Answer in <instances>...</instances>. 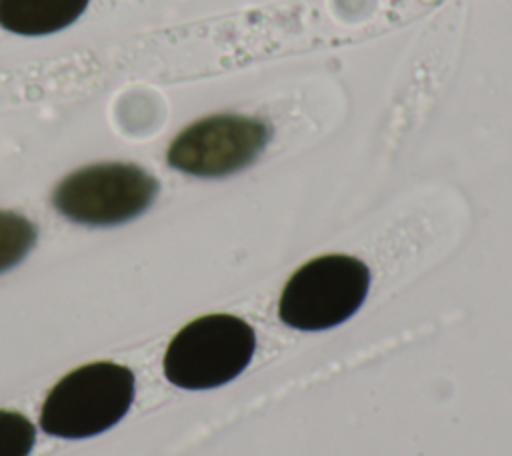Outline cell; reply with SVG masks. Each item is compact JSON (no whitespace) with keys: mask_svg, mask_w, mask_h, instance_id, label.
Returning <instances> with one entry per match:
<instances>
[{"mask_svg":"<svg viewBox=\"0 0 512 456\" xmlns=\"http://www.w3.org/2000/svg\"><path fill=\"white\" fill-rule=\"evenodd\" d=\"M134 400V374L116 362H90L62 376L48 392L40 426L58 438H88L118 424Z\"/></svg>","mask_w":512,"mask_h":456,"instance_id":"6da1fadb","label":"cell"},{"mask_svg":"<svg viewBox=\"0 0 512 456\" xmlns=\"http://www.w3.org/2000/svg\"><path fill=\"white\" fill-rule=\"evenodd\" d=\"M38 228L26 216L0 210V274L20 264L34 248Z\"/></svg>","mask_w":512,"mask_h":456,"instance_id":"52a82bcc","label":"cell"},{"mask_svg":"<svg viewBox=\"0 0 512 456\" xmlns=\"http://www.w3.org/2000/svg\"><path fill=\"white\" fill-rule=\"evenodd\" d=\"M270 128L240 114H214L186 126L168 146L172 168L198 176L222 178L250 166L264 150Z\"/></svg>","mask_w":512,"mask_h":456,"instance_id":"5b68a950","label":"cell"},{"mask_svg":"<svg viewBox=\"0 0 512 456\" xmlns=\"http://www.w3.org/2000/svg\"><path fill=\"white\" fill-rule=\"evenodd\" d=\"M368 286L370 270L362 260L344 254L318 256L290 276L280 294L278 316L296 330H326L362 306Z\"/></svg>","mask_w":512,"mask_h":456,"instance_id":"3957f363","label":"cell"},{"mask_svg":"<svg viewBox=\"0 0 512 456\" xmlns=\"http://www.w3.org/2000/svg\"><path fill=\"white\" fill-rule=\"evenodd\" d=\"M90 0H0V26L22 36L64 30L80 18Z\"/></svg>","mask_w":512,"mask_h":456,"instance_id":"8992f818","label":"cell"},{"mask_svg":"<svg viewBox=\"0 0 512 456\" xmlns=\"http://www.w3.org/2000/svg\"><path fill=\"white\" fill-rule=\"evenodd\" d=\"M252 326L232 314H206L188 322L168 344L164 376L178 388L208 390L234 380L252 360Z\"/></svg>","mask_w":512,"mask_h":456,"instance_id":"7a4b0ae2","label":"cell"},{"mask_svg":"<svg viewBox=\"0 0 512 456\" xmlns=\"http://www.w3.org/2000/svg\"><path fill=\"white\" fill-rule=\"evenodd\" d=\"M158 180L136 164L102 162L70 172L52 192V206L86 226L124 224L150 208Z\"/></svg>","mask_w":512,"mask_h":456,"instance_id":"277c9868","label":"cell"},{"mask_svg":"<svg viewBox=\"0 0 512 456\" xmlns=\"http://www.w3.org/2000/svg\"><path fill=\"white\" fill-rule=\"evenodd\" d=\"M34 440V424L24 414L0 410V456H28Z\"/></svg>","mask_w":512,"mask_h":456,"instance_id":"ba28073f","label":"cell"}]
</instances>
